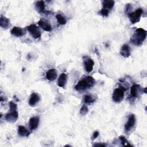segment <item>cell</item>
Returning a JSON list of instances; mask_svg holds the SVG:
<instances>
[{
    "mask_svg": "<svg viewBox=\"0 0 147 147\" xmlns=\"http://www.w3.org/2000/svg\"><path fill=\"white\" fill-rule=\"evenodd\" d=\"M95 79L92 76H86L80 80L75 86V90L78 91H84L94 86Z\"/></svg>",
    "mask_w": 147,
    "mask_h": 147,
    "instance_id": "6da1fadb",
    "label": "cell"
},
{
    "mask_svg": "<svg viewBox=\"0 0 147 147\" xmlns=\"http://www.w3.org/2000/svg\"><path fill=\"white\" fill-rule=\"evenodd\" d=\"M146 37V31L142 28L137 29L130 39V42L136 45H140L142 44Z\"/></svg>",
    "mask_w": 147,
    "mask_h": 147,
    "instance_id": "7a4b0ae2",
    "label": "cell"
},
{
    "mask_svg": "<svg viewBox=\"0 0 147 147\" xmlns=\"http://www.w3.org/2000/svg\"><path fill=\"white\" fill-rule=\"evenodd\" d=\"M143 13V10L141 8L137 9L135 11L128 13V17L132 24H136L140 20V17Z\"/></svg>",
    "mask_w": 147,
    "mask_h": 147,
    "instance_id": "3957f363",
    "label": "cell"
},
{
    "mask_svg": "<svg viewBox=\"0 0 147 147\" xmlns=\"http://www.w3.org/2000/svg\"><path fill=\"white\" fill-rule=\"evenodd\" d=\"M124 97V91L122 88H115L113 93V100L116 103L121 102Z\"/></svg>",
    "mask_w": 147,
    "mask_h": 147,
    "instance_id": "277c9868",
    "label": "cell"
},
{
    "mask_svg": "<svg viewBox=\"0 0 147 147\" xmlns=\"http://www.w3.org/2000/svg\"><path fill=\"white\" fill-rule=\"evenodd\" d=\"M18 117V113L17 111V108H10V112L5 115V119L7 122H14L17 121Z\"/></svg>",
    "mask_w": 147,
    "mask_h": 147,
    "instance_id": "5b68a950",
    "label": "cell"
},
{
    "mask_svg": "<svg viewBox=\"0 0 147 147\" xmlns=\"http://www.w3.org/2000/svg\"><path fill=\"white\" fill-rule=\"evenodd\" d=\"M26 29L33 38H38L41 37V32L39 28L36 25L32 24L27 26Z\"/></svg>",
    "mask_w": 147,
    "mask_h": 147,
    "instance_id": "8992f818",
    "label": "cell"
},
{
    "mask_svg": "<svg viewBox=\"0 0 147 147\" xmlns=\"http://www.w3.org/2000/svg\"><path fill=\"white\" fill-rule=\"evenodd\" d=\"M136 123V118L134 114H131L129 115L127 121L125 125V130L126 133L129 132L130 130L134 127Z\"/></svg>",
    "mask_w": 147,
    "mask_h": 147,
    "instance_id": "52a82bcc",
    "label": "cell"
},
{
    "mask_svg": "<svg viewBox=\"0 0 147 147\" xmlns=\"http://www.w3.org/2000/svg\"><path fill=\"white\" fill-rule=\"evenodd\" d=\"M38 24L45 31L50 32L52 29V26L50 23L44 19H41L40 20H39L38 22Z\"/></svg>",
    "mask_w": 147,
    "mask_h": 147,
    "instance_id": "ba28073f",
    "label": "cell"
},
{
    "mask_svg": "<svg viewBox=\"0 0 147 147\" xmlns=\"http://www.w3.org/2000/svg\"><path fill=\"white\" fill-rule=\"evenodd\" d=\"M11 33L13 36H15L17 37H20L25 35L26 33V31L24 29H22L20 27L14 26L11 29Z\"/></svg>",
    "mask_w": 147,
    "mask_h": 147,
    "instance_id": "9c48e42d",
    "label": "cell"
},
{
    "mask_svg": "<svg viewBox=\"0 0 147 147\" xmlns=\"http://www.w3.org/2000/svg\"><path fill=\"white\" fill-rule=\"evenodd\" d=\"M141 88L139 84H134L131 87L130 94L132 97L137 98L141 92Z\"/></svg>",
    "mask_w": 147,
    "mask_h": 147,
    "instance_id": "30bf717a",
    "label": "cell"
},
{
    "mask_svg": "<svg viewBox=\"0 0 147 147\" xmlns=\"http://www.w3.org/2000/svg\"><path fill=\"white\" fill-rule=\"evenodd\" d=\"M94 65V62L92 59L90 58H87L84 60V65L86 71L87 72H90L92 69Z\"/></svg>",
    "mask_w": 147,
    "mask_h": 147,
    "instance_id": "8fae6325",
    "label": "cell"
},
{
    "mask_svg": "<svg viewBox=\"0 0 147 147\" xmlns=\"http://www.w3.org/2000/svg\"><path fill=\"white\" fill-rule=\"evenodd\" d=\"M57 71L55 68L49 69L46 74V78L50 81H53L57 78Z\"/></svg>",
    "mask_w": 147,
    "mask_h": 147,
    "instance_id": "7c38bea8",
    "label": "cell"
},
{
    "mask_svg": "<svg viewBox=\"0 0 147 147\" xmlns=\"http://www.w3.org/2000/svg\"><path fill=\"white\" fill-rule=\"evenodd\" d=\"M40 99V96L35 92H33L31 94L29 100V105L30 106H34L36 104H37Z\"/></svg>",
    "mask_w": 147,
    "mask_h": 147,
    "instance_id": "4fadbf2b",
    "label": "cell"
},
{
    "mask_svg": "<svg viewBox=\"0 0 147 147\" xmlns=\"http://www.w3.org/2000/svg\"><path fill=\"white\" fill-rule=\"evenodd\" d=\"M39 123V118L38 117H33L30 118L29 120V127L30 129L33 130L37 128Z\"/></svg>",
    "mask_w": 147,
    "mask_h": 147,
    "instance_id": "5bb4252c",
    "label": "cell"
},
{
    "mask_svg": "<svg viewBox=\"0 0 147 147\" xmlns=\"http://www.w3.org/2000/svg\"><path fill=\"white\" fill-rule=\"evenodd\" d=\"M120 54L123 57H128L130 55V48L129 46L126 44H124L120 50Z\"/></svg>",
    "mask_w": 147,
    "mask_h": 147,
    "instance_id": "9a60e30c",
    "label": "cell"
},
{
    "mask_svg": "<svg viewBox=\"0 0 147 147\" xmlns=\"http://www.w3.org/2000/svg\"><path fill=\"white\" fill-rule=\"evenodd\" d=\"M67 75L65 73H62L59 77L57 85L60 87H64L67 83Z\"/></svg>",
    "mask_w": 147,
    "mask_h": 147,
    "instance_id": "2e32d148",
    "label": "cell"
},
{
    "mask_svg": "<svg viewBox=\"0 0 147 147\" xmlns=\"http://www.w3.org/2000/svg\"><path fill=\"white\" fill-rule=\"evenodd\" d=\"M0 26L4 29H7L10 26V20L6 17L3 16L2 14L1 15Z\"/></svg>",
    "mask_w": 147,
    "mask_h": 147,
    "instance_id": "e0dca14e",
    "label": "cell"
},
{
    "mask_svg": "<svg viewBox=\"0 0 147 147\" xmlns=\"http://www.w3.org/2000/svg\"><path fill=\"white\" fill-rule=\"evenodd\" d=\"M18 134L21 137H28L30 134V132L24 126H19L18 128Z\"/></svg>",
    "mask_w": 147,
    "mask_h": 147,
    "instance_id": "ac0fdd59",
    "label": "cell"
},
{
    "mask_svg": "<svg viewBox=\"0 0 147 147\" xmlns=\"http://www.w3.org/2000/svg\"><path fill=\"white\" fill-rule=\"evenodd\" d=\"M114 1L113 0H104L102 2L103 9H105L107 10L111 9L114 6Z\"/></svg>",
    "mask_w": 147,
    "mask_h": 147,
    "instance_id": "d6986e66",
    "label": "cell"
},
{
    "mask_svg": "<svg viewBox=\"0 0 147 147\" xmlns=\"http://www.w3.org/2000/svg\"><path fill=\"white\" fill-rule=\"evenodd\" d=\"M36 9L38 12H44L45 10V3L43 1H38L36 2L35 4Z\"/></svg>",
    "mask_w": 147,
    "mask_h": 147,
    "instance_id": "ffe728a7",
    "label": "cell"
},
{
    "mask_svg": "<svg viewBox=\"0 0 147 147\" xmlns=\"http://www.w3.org/2000/svg\"><path fill=\"white\" fill-rule=\"evenodd\" d=\"M96 96L92 95H86L84 97V102L86 103H93L96 100Z\"/></svg>",
    "mask_w": 147,
    "mask_h": 147,
    "instance_id": "44dd1931",
    "label": "cell"
},
{
    "mask_svg": "<svg viewBox=\"0 0 147 147\" xmlns=\"http://www.w3.org/2000/svg\"><path fill=\"white\" fill-rule=\"evenodd\" d=\"M56 20L58 22V23L60 25H64L66 24L67 22V20L65 19V17H64L63 16H62L61 14H57L56 16Z\"/></svg>",
    "mask_w": 147,
    "mask_h": 147,
    "instance_id": "7402d4cb",
    "label": "cell"
},
{
    "mask_svg": "<svg viewBox=\"0 0 147 147\" xmlns=\"http://www.w3.org/2000/svg\"><path fill=\"white\" fill-rule=\"evenodd\" d=\"M88 109L87 106H86V105H83L80 110V113L82 115H86L88 113Z\"/></svg>",
    "mask_w": 147,
    "mask_h": 147,
    "instance_id": "603a6c76",
    "label": "cell"
},
{
    "mask_svg": "<svg viewBox=\"0 0 147 147\" xmlns=\"http://www.w3.org/2000/svg\"><path fill=\"white\" fill-rule=\"evenodd\" d=\"M109 10H107V9H103L102 10H100L99 11V14L102 15V16L103 17H107L108 15H109Z\"/></svg>",
    "mask_w": 147,
    "mask_h": 147,
    "instance_id": "cb8c5ba5",
    "label": "cell"
},
{
    "mask_svg": "<svg viewBox=\"0 0 147 147\" xmlns=\"http://www.w3.org/2000/svg\"><path fill=\"white\" fill-rule=\"evenodd\" d=\"M119 138V139H120V140H121V144H122L123 146H127L126 143H127V144H129V143L127 142V140L125 138V137H123V136H120Z\"/></svg>",
    "mask_w": 147,
    "mask_h": 147,
    "instance_id": "d4e9b609",
    "label": "cell"
},
{
    "mask_svg": "<svg viewBox=\"0 0 147 147\" xmlns=\"http://www.w3.org/2000/svg\"><path fill=\"white\" fill-rule=\"evenodd\" d=\"M99 132L98 131H94V133H93V135H92V140H95L96 138H97L98 137V136H99Z\"/></svg>",
    "mask_w": 147,
    "mask_h": 147,
    "instance_id": "484cf974",
    "label": "cell"
},
{
    "mask_svg": "<svg viewBox=\"0 0 147 147\" xmlns=\"http://www.w3.org/2000/svg\"><path fill=\"white\" fill-rule=\"evenodd\" d=\"M106 146V145L105 144H95L94 145V146Z\"/></svg>",
    "mask_w": 147,
    "mask_h": 147,
    "instance_id": "4316f807",
    "label": "cell"
}]
</instances>
